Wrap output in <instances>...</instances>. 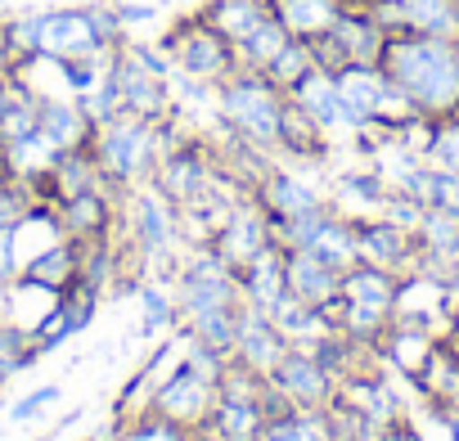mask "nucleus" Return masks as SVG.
Listing matches in <instances>:
<instances>
[{"mask_svg": "<svg viewBox=\"0 0 459 441\" xmlns=\"http://www.w3.org/2000/svg\"><path fill=\"white\" fill-rule=\"evenodd\" d=\"M378 68L414 99L419 113L446 117L459 108V55L455 41L446 37H423V32H387Z\"/></svg>", "mask_w": 459, "mask_h": 441, "instance_id": "f257e3e1", "label": "nucleus"}, {"mask_svg": "<svg viewBox=\"0 0 459 441\" xmlns=\"http://www.w3.org/2000/svg\"><path fill=\"white\" fill-rule=\"evenodd\" d=\"M284 91L257 73V68H239L235 77H225L216 86V117L221 126H230L239 140H248L262 153L280 149V117H284Z\"/></svg>", "mask_w": 459, "mask_h": 441, "instance_id": "f03ea898", "label": "nucleus"}, {"mask_svg": "<svg viewBox=\"0 0 459 441\" xmlns=\"http://www.w3.org/2000/svg\"><path fill=\"white\" fill-rule=\"evenodd\" d=\"M91 153L100 162V171L117 185V189H135L153 176L158 167V122L135 117V113H117L108 122L95 126L91 135Z\"/></svg>", "mask_w": 459, "mask_h": 441, "instance_id": "7ed1b4c3", "label": "nucleus"}, {"mask_svg": "<svg viewBox=\"0 0 459 441\" xmlns=\"http://www.w3.org/2000/svg\"><path fill=\"white\" fill-rule=\"evenodd\" d=\"M162 55L176 64V73L194 77V82H207V86H221L225 77H235L239 73V50L230 37H221L198 10L176 19L171 32L158 41Z\"/></svg>", "mask_w": 459, "mask_h": 441, "instance_id": "20e7f679", "label": "nucleus"}, {"mask_svg": "<svg viewBox=\"0 0 459 441\" xmlns=\"http://www.w3.org/2000/svg\"><path fill=\"white\" fill-rule=\"evenodd\" d=\"M122 220L131 230V248L149 262H171L176 244H180V207L153 189L149 180L122 194Z\"/></svg>", "mask_w": 459, "mask_h": 441, "instance_id": "39448f33", "label": "nucleus"}, {"mask_svg": "<svg viewBox=\"0 0 459 441\" xmlns=\"http://www.w3.org/2000/svg\"><path fill=\"white\" fill-rule=\"evenodd\" d=\"M271 244H275V239H271V216H266V207H262L257 198H244V203H235V212L225 216V226L212 235L207 248L239 275V271H244L253 257H262Z\"/></svg>", "mask_w": 459, "mask_h": 441, "instance_id": "423d86ee", "label": "nucleus"}, {"mask_svg": "<svg viewBox=\"0 0 459 441\" xmlns=\"http://www.w3.org/2000/svg\"><path fill=\"white\" fill-rule=\"evenodd\" d=\"M212 405H216V383L189 356L153 387V401H149V410H158L167 419H180L189 428H203V419H207Z\"/></svg>", "mask_w": 459, "mask_h": 441, "instance_id": "0eeeda50", "label": "nucleus"}, {"mask_svg": "<svg viewBox=\"0 0 459 441\" xmlns=\"http://www.w3.org/2000/svg\"><path fill=\"white\" fill-rule=\"evenodd\" d=\"M271 383L293 401V405H316V410H325L329 401H333V374L311 356V347H302V342H293L284 356H280V365L271 369Z\"/></svg>", "mask_w": 459, "mask_h": 441, "instance_id": "6e6552de", "label": "nucleus"}, {"mask_svg": "<svg viewBox=\"0 0 459 441\" xmlns=\"http://www.w3.org/2000/svg\"><path fill=\"white\" fill-rule=\"evenodd\" d=\"M293 342L284 338V329L266 316V311H257V307H239V324H235V360H244L248 369H257V374H266L271 378V369L280 365V356L289 351Z\"/></svg>", "mask_w": 459, "mask_h": 441, "instance_id": "1a4fd4ad", "label": "nucleus"}, {"mask_svg": "<svg viewBox=\"0 0 459 441\" xmlns=\"http://www.w3.org/2000/svg\"><path fill=\"white\" fill-rule=\"evenodd\" d=\"M338 77V95H342V117H347V135H360L378 122V104L387 91V73L378 64H347L333 73Z\"/></svg>", "mask_w": 459, "mask_h": 441, "instance_id": "9d476101", "label": "nucleus"}, {"mask_svg": "<svg viewBox=\"0 0 459 441\" xmlns=\"http://www.w3.org/2000/svg\"><path fill=\"white\" fill-rule=\"evenodd\" d=\"M41 55H50V59H91V55H104V41H100V32L91 23V10L86 5L46 10Z\"/></svg>", "mask_w": 459, "mask_h": 441, "instance_id": "9b49d317", "label": "nucleus"}, {"mask_svg": "<svg viewBox=\"0 0 459 441\" xmlns=\"http://www.w3.org/2000/svg\"><path fill=\"white\" fill-rule=\"evenodd\" d=\"M356 239H360V262H374V266L396 271V275H405L410 266H419L414 235H405L401 226H392L387 216H360L356 220Z\"/></svg>", "mask_w": 459, "mask_h": 441, "instance_id": "f8f14e48", "label": "nucleus"}, {"mask_svg": "<svg viewBox=\"0 0 459 441\" xmlns=\"http://www.w3.org/2000/svg\"><path fill=\"white\" fill-rule=\"evenodd\" d=\"M37 135L64 153V149H86L95 135V122L86 113V104L77 95H41V113H37Z\"/></svg>", "mask_w": 459, "mask_h": 441, "instance_id": "ddd939ff", "label": "nucleus"}, {"mask_svg": "<svg viewBox=\"0 0 459 441\" xmlns=\"http://www.w3.org/2000/svg\"><path fill=\"white\" fill-rule=\"evenodd\" d=\"M253 198L266 207V216H280V220H284V216H302V212L325 207L320 189H316L311 180L284 171V167H266L262 180H257V189H253Z\"/></svg>", "mask_w": 459, "mask_h": 441, "instance_id": "4468645a", "label": "nucleus"}, {"mask_svg": "<svg viewBox=\"0 0 459 441\" xmlns=\"http://www.w3.org/2000/svg\"><path fill=\"white\" fill-rule=\"evenodd\" d=\"M289 99L333 140L338 131H347V117H342V95H338V77L329 73V68H311L293 91H289Z\"/></svg>", "mask_w": 459, "mask_h": 441, "instance_id": "2eb2a0df", "label": "nucleus"}, {"mask_svg": "<svg viewBox=\"0 0 459 441\" xmlns=\"http://www.w3.org/2000/svg\"><path fill=\"white\" fill-rule=\"evenodd\" d=\"M284 280H289V293L302 298L307 307H320L342 289V271L320 262L311 248H289L284 253Z\"/></svg>", "mask_w": 459, "mask_h": 441, "instance_id": "dca6fc26", "label": "nucleus"}, {"mask_svg": "<svg viewBox=\"0 0 459 441\" xmlns=\"http://www.w3.org/2000/svg\"><path fill=\"white\" fill-rule=\"evenodd\" d=\"M262 428H266L262 401H225V396H216V405L207 410L198 432H207L212 441H262Z\"/></svg>", "mask_w": 459, "mask_h": 441, "instance_id": "f3484780", "label": "nucleus"}, {"mask_svg": "<svg viewBox=\"0 0 459 441\" xmlns=\"http://www.w3.org/2000/svg\"><path fill=\"white\" fill-rule=\"evenodd\" d=\"M271 10L280 14V23H284L293 37L316 41V37H325V32L342 19L347 0H271Z\"/></svg>", "mask_w": 459, "mask_h": 441, "instance_id": "a211bd4d", "label": "nucleus"}, {"mask_svg": "<svg viewBox=\"0 0 459 441\" xmlns=\"http://www.w3.org/2000/svg\"><path fill=\"white\" fill-rule=\"evenodd\" d=\"M221 37H230V41H244L266 14H271V0H207V5L198 10Z\"/></svg>", "mask_w": 459, "mask_h": 441, "instance_id": "6ab92c4d", "label": "nucleus"}, {"mask_svg": "<svg viewBox=\"0 0 459 441\" xmlns=\"http://www.w3.org/2000/svg\"><path fill=\"white\" fill-rule=\"evenodd\" d=\"M262 441H333V432H329V410L293 405V410L266 419Z\"/></svg>", "mask_w": 459, "mask_h": 441, "instance_id": "aec40b11", "label": "nucleus"}, {"mask_svg": "<svg viewBox=\"0 0 459 441\" xmlns=\"http://www.w3.org/2000/svg\"><path fill=\"white\" fill-rule=\"evenodd\" d=\"M311 253L320 257V262H329L333 271H347V266H356L360 262V239H356V220H347V216H329L325 226H320V235L311 239Z\"/></svg>", "mask_w": 459, "mask_h": 441, "instance_id": "412c9836", "label": "nucleus"}, {"mask_svg": "<svg viewBox=\"0 0 459 441\" xmlns=\"http://www.w3.org/2000/svg\"><path fill=\"white\" fill-rule=\"evenodd\" d=\"M113 437L117 441H198V428H189L180 419H167V414H158V410L144 405L135 419H122L113 428Z\"/></svg>", "mask_w": 459, "mask_h": 441, "instance_id": "4be33fe9", "label": "nucleus"}, {"mask_svg": "<svg viewBox=\"0 0 459 441\" xmlns=\"http://www.w3.org/2000/svg\"><path fill=\"white\" fill-rule=\"evenodd\" d=\"M405 28L423 37H459V0H405Z\"/></svg>", "mask_w": 459, "mask_h": 441, "instance_id": "5701e85b", "label": "nucleus"}, {"mask_svg": "<svg viewBox=\"0 0 459 441\" xmlns=\"http://www.w3.org/2000/svg\"><path fill=\"white\" fill-rule=\"evenodd\" d=\"M289 41H293V32H289V28L280 23V14L271 10V14H266V19H262L239 46H235V50H239V68H266Z\"/></svg>", "mask_w": 459, "mask_h": 441, "instance_id": "b1692460", "label": "nucleus"}, {"mask_svg": "<svg viewBox=\"0 0 459 441\" xmlns=\"http://www.w3.org/2000/svg\"><path fill=\"white\" fill-rule=\"evenodd\" d=\"M311 68H316L311 41L293 37V41H289V46H284V50H280V55H275L271 64H266V68H257V73H266V77H271V82H275V86H280V91L289 95V91H293V86H298V82H302V77L311 73Z\"/></svg>", "mask_w": 459, "mask_h": 441, "instance_id": "393cba45", "label": "nucleus"}, {"mask_svg": "<svg viewBox=\"0 0 459 441\" xmlns=\"http://www.w3.org/2000/svg\"><path fill=\"white\" fill-rule=\"evenodd\" d=\"M135 298H140V311H144V333H158V329L176 324V293H171V289L144 280V284L135 289Z\"/></svg>", "mask_w": 459, "mask_h": 441, "instance_id": "a878e982", "label": "nucleus"}, {"mask_svg": "<svg viewBox=\"0 0 459 441\" xmlns=\"http://www.w3.org/2000/svg\"><path fill=\"white\" fill-rule=\"evenodd\" d=\"M428 162L432 167H446V171H459V113L437 117V140H432Z\"/></svg>", "mask_w": 459, "mask_h": 441, "instance_id": "bb28decb", "label": "nucleus"}, {"mask_svg": "<svg viewBox=\"0 0 459 441\" xmlns=\"http://www.w3.org/2000/svg\"><path fill=\"white\" fill-rule=\"evenodd\" d=\"M428 207H437V212H450V216H459V171L432 167V194H428Z\"/></svg>", "mask_w": 459, "mask_h": 441, "instance_id": "cd10ccee", "label": "nucleus"}, {"mask_svg": "<svg viewBox=\"0 0 459 441\" xmlns=\"http://www.w3.org/2000/svg\"><path fill=\"white\" fill-rule=\"evenodd\" d=\"M59 392H64L59 383H46V387L28 392L23 401H14V405H10V423H28V419H37L46 405H55V401H59Z\"/></svg>", "mask_w": 459, "mask_h": 441, "instance_id": "c85d7f7f", "label": "nucleus"}, {"mask_svg": "<svg viewBox=\"0 0 459 441\" xmlns=\"http://www.w3.org/2000/svg\"><path fill=\"white\" fill-rule=\"evenodd\" d=\"M117 5V19H122V28L131 32L135 23H153L158 19V5H131V0H113Z\"/></svg>", "mask_w": 459, "mask_h": 441, "instance_id": "c756f323", "label": "nucleus"}, {"mask_svg": "<svg viewBox=\"0 0 459 441\" xmlns=\"http://www.w3.org/2000/svg\"><path fill=\"white\" fill-rule=\"evenodd\" d=\"M455 55H459V37H455Z\"/></svg>", "mask_w": 459, "mask_h": 441, "instance_id": "7c9ffc66", "label": "nucleus"}, {"mask_svg": "<svg viewBox=\"0 0 459 441\" xmlns=\"http://www.w3.org/2000/svg\"><path fill=\"white\" fill-rule=\"evenodd\" d=\"M347 5H356V0H347Z\"/></svg>", "mask_w": 459, "mask_h": 441, "instance_id": "2f4dec72", "label": "nucleus"}, {"mask_svg": "<svg viewBox=\"0 0 459 441\" xmlns=\"http://www.w3.org/2000/svg\"><path fill=\"white\" fill-rule=\"evenodd\" d=\"M0 162H5V158H0Z\"/></svg>", "mask_w": 459, "mask_h": 441, "instance_id": "473e14b6", "label": "nucleus"}]
</instances>
